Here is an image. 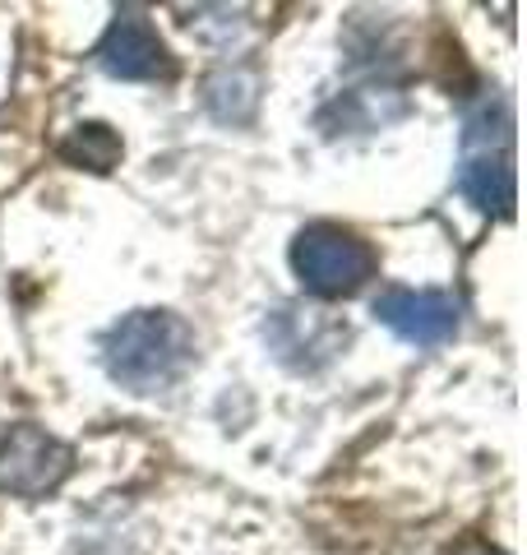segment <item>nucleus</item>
<instances>
[{
	"instance_id": "nucleus-1",
	"label": "nucleus",
	"mask_w": 527,
	"mask_h": 555,
	"mask_svg": "<svg viewBox=\"0 0 527 555\" xmlns=\"http://www.w3.org/2000/svg\"><path fill=\"white\" fill-rule=\"evenodd\" d=\"M102 366L130 393H163L195 366V334L171 310H134L102 334Z\"/></svg>"
},
{
	"instance_id": "nucleus-2",
	"label": "nucleus",
	"mask_w": 527,
	"mask_h": 555,
	"mask_svg": "<svg viewBox=\"0 0 527 555\" xmlns=\"http://www.w3.org/2000/svg\"><path fill=\"white\" fill-rule=\"evenodd\" d=\"M459 190L481 214H514V116H509V102L500 93L467 107Z\"/></svg>"
},
{
	"instance_id": "nucleus-3",
	"label": "nucleus",
	"mask_w": 527,
	"mask_h": 555,
	"mask_svg": "<svg viewBox=\"0 0 527 555\" xmlns=\"http://www.w3.org/2000/svg\"><path fill=\"white\" fill-rule=\"evenodd\" d=\"M292 269L306 283V292L324 301H343L371 283L375 250L357 232L333 228V222H314V228H301L292 241Z\"/></svg>"
},
{
	"instance_id": "nucleus-4",
	"label": "nucleus",
	"mask_w": 527,
	"mask_h": 555,
	"mask_svg": "<svg viewBox=\"0 0 527 555\" xmlns=\"http://www.w3.org/2000/svg\"><path fill=\"white\" fill-rule=\"evenodd\" d=\"M69 473H75V449L56 440L51 430L24 422L0 436V491L5 495L20 500L51 495Z\"/></svg>"
},
{
	"instance_id": "nucleus-5",
	"label": "nucleus",
	"mask_w": 527,
	"mask_h": 555,
	"mask_svg": "<svg viewBox=\"0 0 527 555\" xmlns=\"http://www.w3.org/2000/svg\"><path fill=\"white\" fill-rule=\"evenodd\" d=\"M264 338L292 371H320L347 343V324L320 306H283L264 324Z\"/></svg>"
},
{
	"instance_id": "nucleus-6",
	"label": "nucleus",
	"mask_w": 527,
	"mask_h": 555,
	"mask_svg": "<svg viewBox=\"0 0 527 555\" xmlns=\"http://www.w3.org/2000/svg\"><path fill=\"white\" fill-rule=\"evenodd\" d=\"M93 61H98V69H107L112 79H134V83H153V79L176 75L171 51L157 38V28L144 20V10H134V5L116 10V20L102 33Z\"/></svg>"
},
{
	"instance_id": "nucleus-7",
	"label": "nucleus",
	"mask_w": 527,
	"mask_h": 555,
	"mask_svg": "<svg viewBox=\"0 0 527 555\" xmlns=\"http://www.w3.org/2000/svg\"><path fill=\"white\" fill-rule=\"evenodd\" d=\"M375 320L402 343L439 347L459 334V301L430 287H384L375 297Z\"/></svg>"
},
{
	"instance_id": "nucleus-8",
	"label": "nucleus",
	"mask_w": 527,
	"mask_h": 555,
	"mask_svg": "<svg viewBox=\"0 0 527 555\" xmlns=\"http://www.w3.org/2000/svg\"><path fill=\"white\" fill-rule=\"evenodd\" d=\"M259 69L255 65H218L214 75L204 79V112L222 120V126H250L259 112Z\"/></svg>"
},
{
	"instance_id": "nucleus-9",
	"label": "nucleus",
	"mask_w": 527,
	"mask_h": 555,
	"mask_svg": "<svg viewBox=\"0 0 527 555\" xmlns=\"http://www.w3.org/2000/svg\"><path fill=\"white\" fill-rule=\"evenodd\" d=\"M338 112V120H329L324 134H338V130H375L384 126V120H394L408 112V102H402V93L394 89H357V93H343L324 116Z\"/></svg>"
},
{
	"instance_id": "nucleus-10",
	"label": "nucleus",
	"mask_w": 527,
	"mask_h": 555,
	"mask_svg": "<svg viewBox=\"0 0 527 555\" xmlns=\"http://www.w3.org/2000/svg\"><path fill=\"white\" fill-rule=\"evenodd\" d=\"M61 158L69 163V167H83V171H112L116 163H120V134L112 130V126H102V120H83V126H75L65 139H61Z\"/></svg>"
},
{
	"instance_id": "nucleus-11",
	"label": "nucleus",
	"mask_w": 527,
	"mask_h": 555,
	"mask_svg": "<svg viewBox=\"0 0 527 555\" xmlns=\"http://www.w3.org/2000/svg\"><path fill=\"white\" fill-rule=\"evenodd\" d=\"M185 14H190V20H185V28H190V33H200V38H218L222 47L245 33V14H241V10H227V5H200V10H185Z\"/></svg>"
}]
</instances>
